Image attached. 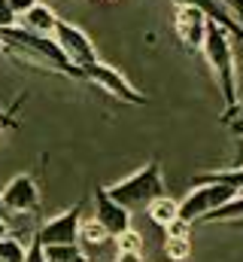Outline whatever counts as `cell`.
Here are the masks:
<instances>
[{
	"instance_id": "7c38bea8",
	"label": "cell",
	"mask_w": 243,
	"mask_h": 262,
	"mask_svg": "<svg viewBox=\"0 0 243 262\" xmlns=\"http://www.w3.org/2000/svg\"><path fill=\"white\" fill-rule=\"evenodd\" d=\"M21 21V28H28V31H34V34H55V21H58V15H55V9L52 6H46V3H37V6H31L25 15H18Z\"/></svg>"
},
{
	"instance_id": "83f0119b",
	"label": "cell",
	"mask_w": 243,
	"mask_h": 262,
	"mask_svg": "<svg viewBox=\"0 0 243 262\" xmlns=\"http://www.w3.org/2000/svg\"><path fill=\"white\" fill-rule=\"evenodd\" d=\"M6 235V220H0V238Z\"/></svg>"
},
{
	"instance_id": "8fae6325",
	"label": "cell",
	"mask_w": 243,
	"mask_h": 262,
	"mask_svg": "<svg viewBox=\"0 0 243 262\" xmlns=\"http://www.w3.org/2000/svg\"><path fill=\"white\" fill-rule=\"evenodd\" d=\"M174 3H195L198 9H204L207 12V18L210 21H219L231 37H237V40H243V25L225 9V3L222 0H174Z\"/></svg>"
},
{
	"instance_id": "9a60e30c",
	"label": "cell",
	"mask_w": 243,
	"mask_h": 262,
	"mask_svg": "<svg viewBox=\"0 0 243 262\" xmlns=\"http://www.w3.org/2000/svg\"><path fill=\"white\" fill-rule=\"evenodd\" d=\"M110 241H113V235L98 220H82V226H79V244H85V247H104Z\"/></svg>"
},
{
	"instance_id": "d4e9b609",
	"label": "cell",
	"mask_w": 243,
	"mask_h": 262,
	"mask_svg": "<svg viewBox=\"0 0 243 262\" xmlns=\"http://www.w3.org/2000/svg\"><path fill=\"white\" fill-rule=\"evenodd\" d=\"M116 262H143V253H137V250H116Z\"/></svg>"
},
{
	"instance_id": "6da1fadb",
	"label": "cell",
	"mask_w": 243,
	"mask_h": 262,
	"mask_svg": "<svg viewBox=\"0 0 243 262\" xmlns=\"http://www.w3.org/2000/svg\"><path fill=\"white\" fill-rule=\"evenodd\" d=\"M0 43L15 58H25L28 64H37L43 70H55V73H64V76L82 79V70L76 64H70V58L64 55V49L58 46V40L52 34H34V31H28L21 25H12V28L0 31Z\"/></svg>"
},
{
	"instance_id": "8992f818",
	"label": "cell",
	"mask_w": 243,
	"mask_h": 262,
	"mask_svg": "<svg viewBox=\"0 0 243 262\" xmlns=\"http://www.w3.org/2000/svg\"><path fill=\"white\" fill-rule=\"evenodd\" d=\"M52 37L58 40V46L64 49V55L70 58V64H76L79 70H82V67H88L91 61H98V49H94L91 37H88L79 25L58 18V21H55V34H52Z\"/></svg>"
},
{
	"instance_id": "cb8c5ba5",
	"label": "cell",
	"mask_w": 243,
	"mask_h": 262,
	"mask_svg": "<svg viewBox=\"0 0 243 262\" xmlns=\"http://www.w3.org/2000/svg\"><path fill=\"white\" fill-rule=\"evenodd\" d=\"M37 3H40V0H9V6L15 9V15H25V12H28L31 6H37Z\"/></svg>"
},
{
	"instance_id": "5b68a950",
	"label": "cell",
	"mask_w": 243,
	"mask_h": 262,
	"mask_svg": "<svg viewBox=\"0 0 243 262\" xmlns=\"http://www.w3.org/2000/svg\"><path fill=\"white\" fill-rule=\"evenodd\" d=\"M82 79H88L91 85H98V89H104L107 95H113L116 101H125V104H134V107H143L146 104V98L128 82V76L116 70V67L104 64L101 58L98 61H91L88 67H82Z\"/></svg>"
},
{
	"instance_id": "3957f363",
	"label": "cell",
	"mask_w": 243,
	"mask_h": 262,
	"mask_svg": "<svg viewBox=\"0 0 243 262\" xmlns=\"http://www.w3.org/2000/svg\"><path fill=\"white\" fill-rule=\"evenodd\" d=\"M107 192L121 201L125 207H146L149 201H155L158 195H164L167 192V186H164V171H161V162L158 159H152V162H146L143 168H137L131 177H125L119 183H113V186H107Z\"/></svg>"
},
{
	"instance_id": "30bf717a",
	"label": "cell",
	"mask_w": 243,
	"mask_h": 262,
	"mask_svg": "<svg viewBox=\"0 0 243 262\" xmlns=\"http://www.w3.org/2000/svg\"><path fill=\"white\" fill-rule=\"evenodd\" d=\"M3 204L9 207V213H34L40 207V192H37V183L31 174H18L12 177L6 186H3Z\"/></svg>"
},
{
	"instance_id": "7402d4cb",
	"label": "cell",
	"mask_w": 243,
	"mask_h": 262,
	"mask_svg": "<svg viewBox=\"0 0 243 262\" xmlns=\"http://www.w3.org/2000/svg\"><path fill=\"white\" fill-rule=\"evenodd\" d=\"M164 232H167V235H174V238H191V223H185V220H180V216H177V220H174Z\"/></svg>"
},
{
	"instance_id": "5bb4252c",
	"label": "cell",
	"mask_w": 243,
	"mask_h": 262,
	"mask_svg": "<svg viewBox=\"0 0 243 262\" xmlns=\"http://www.w3.org/2000/svg\"><path fill=\"white\" fill-rule=\"evenodd\" d=\"M201 223H243V192H237L234 198H228L216 210H210Z\"/></svg>"
},
{
	"instance_id": "ba28073f",
	"label": "cell",
	"mask_w": 243,
	"mask_h": 262,
	"mask_svg": "<svg viewBox=\"0 0 243 262\" xmlns=\"http://www.w3.org/2000/svg\"><path fill=\"white\" fill-rule=\"evenodd\" d=\"M79 226H82V201H76L73 207L43 223L37 229V238L43 244H79Z\"/></svg>"
},
{
	"instance_id": "2e32d148",
	"label": "cell",
	"mask_w": 243,
	"mask_h": 262,
	"mask_svg": "<svg viewBox=\"0 0 243 262\" xmlns=\"http://www.w3.org/2000/svg\"><path fill=\"white\" fill-rule=\"evenodd\" d=\"M164 256L171 262H185L191 256V238H174L164 235Z\"/></svg>"
},
{
	"instance_id": "484cf974",
	"label": "cell",
	"mask_w": 243,
	"mask_h": 262,
	"mask_svg": "<svg viewBox=\"0 0 243 262\" xmlns=\"http://www.w3.org/2000/svg\"><path fill=\"white\" fill-rule=\"evenodd\" d=\"M12 125V110L9 113H0V134H3V128H9Z\"/></svg>"
},
{
	"instance_id": "9c48e42d",
	"label": "cell",
	"mask_w": 243,
	"mask_h": 262,
	"mask_svg": "<svg viewBox=\"0 0 243 262\" xmlns=\"http://www.w3.org/2000/svg\"><path fill=\"white\" fill-rule=\"evenodd\" d=\"M94 220L113 238H119L121 232L131 229V207H125L121 201H116L107 189H94Z\"/></svg>"
},
{
	"instance_id": "277c9868",
	"label": "cell",
	"mask_w": 243,
	"mask_h": 262,
	"mask_svg": "<svg viewBox=\"0 0 243 262\" xmlns=\"http://www.w3.org/2000/svg\"><path fill=\"white\" fill-rule=\"evenodd\" d=\"M234 195H237V189L228 186V183H222V180H201V183H195L191 192L180 201L177 216L195 226V223H201L210 210H216L219 204H225L228 198H234Z\"/></svg>"
},
{
	"instance_id": "7a4b0ae2",
	"label": "cell",
	"mask_w": 243,
	"mask_h": 262,
	"mask_svg": "<svg viewBox=\"0 0 243 262\" xmlns=\"http://www.w3.org/2000/svg\"><path fill=\"white\" fill-rule=\"evenodd\" d=\"M207 64L216 76L219 95H222V113H228L231 107L240 104V92H237V61H234V46H231V34L219 25V21H207V37L201 46Z\"/></svg>"
},
{
	"instance_id": "44dd1931",
	"label": "cell",
	"mask_w": 243,
	"mask_h": 262,
	"mask_svg": "<svg viewBox=\"0 0 243 262\" xmlns=\"http://www.w3.org/2000/svg\"><path fill=\"white\" fill-rule=\"evenodd\" d=\"M12 25H18V15L9 6V0H0V31L3 28H12Z\"/></svg>"
},
{
	"instance_id": "ffe728a7",
	"label": "cell",
	"mask_w": 243,
	"mask_h": 262,
	"mask_svg": "<svg viewBox=\"0 0 243 262\" xmlns=\"http://www.w3.org/2000/svg\"><path fill=\"white\" fill-rule=\"evenodd\" d=\"M25 262H49V259H46V247H43V241H40L37 235H34V238H31V244H28Z\"/></svg>"
},
{
	"instance_id": "4fadbf2b",
	"label": "cell",
	"mask_w": 243,
	"mask_h": 262,
	"mask_svg": "<svg viewBox=\"0 0 243 262\" xmlns=\"http://www.w3.org/2000/svg\"><path fill=\"white\" fill-rule=\"evenodd\" d=\"M177 210H180V201H174L171 195H158L155 201L146 204L149 220H152L155 226H161V229H167V226L177 220Z\"/></svg>"
},
{
	"instance_id": "f546056e",
	"label": "cell",
	"mask_w": 243,
	"mask_h": 262,
	"mask_svg": "<svg viewBox=\"0 0 243 262\" xmlns=\"http://www.w3.org/2000/svg\"><path fill=\"white\" fill-rule=\"evenodd\" d=\"M0 113H3V110H0Z\"/></svg>"
},
{
	"instance_id": "603a6c76",
	"label": "cell",
	"mask_w": 243,
	"mask_h": 262,
	"mask_svg": "<svg viewBox=\"0 0 243 262\" xmlns=\"http://www.w3.org/2000/svg\"><path fill=\"white\" fill-rule=\"evenodd\" d=\"M222 119L231 125L234 131H243V104H237V107H231L228 113H222Z\"/></svg>"
},
{
	"instance_id": "f1b7e54d",
	"label": "cell",
	"mask_w": 243,
	"mask_h": 262,
	"mask_svg": "<svg viewBox=\"0 0 243 262\" xmlns=\"http://www.w3.org/2000/svg\"><path fill=\"white\" fill-rule=\"evenodd\" d=\"M237 134H240V137H243V131H237Z\"/></svg>"
},
{
	"instance_id": "d6986e66",
	"label": "cell",
	"mask_w": 243,
	"mask_h": 262,
	"mask_svg": "<svg viewBox=\"0 0 243 262\" xmlns=\"http://www.w3.org/2000/svg\"><path fill=\"white\" fill-rule=\"evenodd\" d=\"M113 241H116V247H119V250H137V253H143V238H140L134 229L121 232L119 238H113Z\"/></svg>"
},
{
	"instance_id": "52a82bcc",
	"label": "cell",
	"mask_w": 243,
	"mask_h": 262,
	"mask_svg": "<svg viewBox=\"0 0 243 262\" xmlns=\"http://www.w3.org/2000/svg\"><path fill=\"white\" fill-rule=\"evenodd\" d=\"M207 12L198 9L195 3H174V28H177V37L180 43L195 52L204 46V37H207Z\"/></svg>"
},
{
	"instance_id": "4316f807",
	"label": "cell",
	"mask_w": 243,
	"mask_h": 262,
	"mask_svg": "<svg viewBox=\"0 0 243 262\" xmlns=\"http://www.w3.org/2000/svg\"><path fill=\"white\" fill-rule=\"evenodd\" d=\"M6 216H9V207H6V204H3V198H0V220H6Z\"/></svg>"
},
{
	"instance_id": "ac0fdd59",
	"label": "cell",
	"mask_w": 243,
	"mask_h": 262,
	"mask_svg": "<svg viewBox=\"0 0 243 262\" xmlns=\"http://www.w3.org/2000/svg\"><path fill=\"white\" fill-rule=\"evenodd\" d=\"M201 180H222V183H228V186H234L237 192H243V168H225V171H210V174H201L195 183H201Z\"/></svg>"
},
{
	"instance_id": "e0dca14e",
	"label": "cell",
	"mask_w": 243,
	"mask_h": 262,
	"mask_svg": "<svg viewBox=\"0 0 243 262\" xmlns=\"http://www.w3.org/2000/svg\"><path fill=\"white\" fill-rule=\"evenodd\" d=\"M25 244L12 235H3L0 238V262H25Z\"/></svg>"
}]
</instances>
